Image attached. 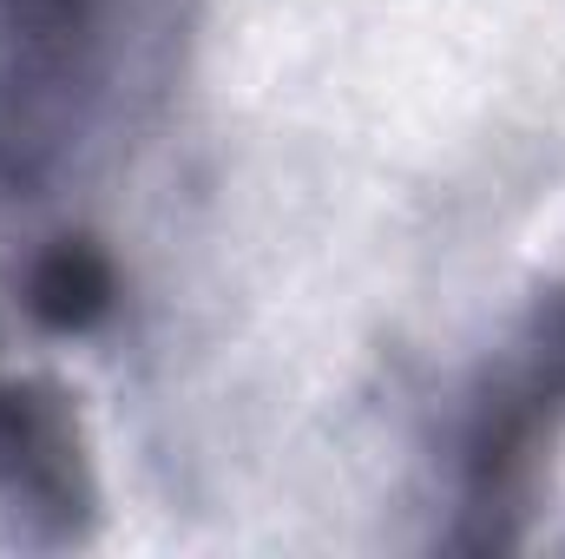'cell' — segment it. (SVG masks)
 I'll use <instances>...</instances> for the list:
<instances>
[{
	"mask_svg": "<svg viewBox=\"0 0 565 559\" xmlns=\"http://www.w3.org/2000/svg\"><path fill=\"white\" fill-rule=\"evenodd\" d=\"M151 0H0V191H53L106 133Z\"/></svg>",
	"mask_w": 565,
	"mask_h": 559,
	"instance_id": "1",
	"label": "cell"
},
{
	"mask_svg": "<svg viewBox=\"0 0 565 559\" xmlns=\"http://www.w3.org/2000/svg\"><path fill=\"white\" fill-rule=\"evenodd\" d=\"M119 271L93 238H53L26 264V316L53 336H86L113 316Z\"/></svg>",
	"mask_w": 565,
	"mask_h": 559,
	"instance_id": "2",
	"label": "cell"
}]
</instances>
